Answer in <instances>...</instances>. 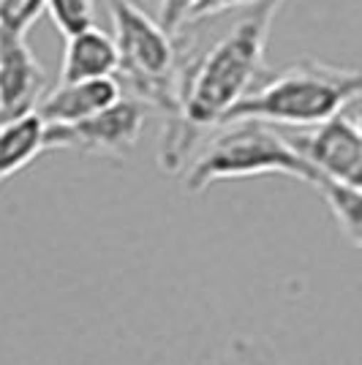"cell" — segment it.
<instances>
[{"label":"cell","instance_id":"obj_1","mask_svg":"<svg viewBox=\"0 0 362 365\" xmlns=\"http://www.w3.org/2000/svg\"><path fill=\"white\" fill-rule=\"evenodd\" d=\"M281 6L284 0H262L251 6L248 16L224 38L182 66L180 112L166 120L158 148V164L164 172L172 175L188 167L197 139L212 125H221L232 107L254 91L264 66L272 19Z\"/></svg>","mask_w":362,"mask_h":365},{"label":"cell","instance_id":"obj_2","mask_svg":"<svg viewBox=\"0 0 362 365\" xmlns=\"http://www.w3.org/2000/svg\"><path fill=\"white\" fill-rule=\"evenodd\" d=\"M362 98V71L302 61L270 76L240 98L224 123L262 120L270 125L314 128ZM221 123V125H224Z\"/></svg>","mask_w":362,"mask_h":365},{"label":"cell","instance_id":"obj_3","mask_svg":"<svg viewBox=\"0 0 362 365\" xmlns=\"http://www.w3.org/2000/svg\"><path fill=\"white\" fill-rule=\"evenodd\" d=\"M218 128L221 131L185 169V191L202 194L212 182L259 175H286L308 185L321 182V175L314 169V164L291 145V139L281 137L270 123L232 120Z\"/></svg>","mask_w":362,"mask_h":365},{"label":"cell","instance_id":"obj_4","mask_svg":"<svg viewBox=\"0 0 362 365\" xmlns=\"http://www.w3.org/2000/svg\"><path fill=\"white\" fill-rule=\"evenodd\" d=\"M112 28L120 55L118 74L136 98L161 109L166 120L180 112V71L172 33L131 0H112Z\"/></svg>","mask_w":362,"mask_h":365},{"label":"cell","instance_id":"obj_5","mask_svg":"<svg viewBox=\"0 0 362 365\" xmlns=\"http://www.w3.org/2000/svg\"><path fill=\"white\" fill-rule=\"evenodd\" d=\"M148 123V104L142 98H118L112 107L71 125H46V150H66L125 158Z\"/></svg>","mask_w":362,"mask_h":365},{"label":"cell","instance_id":"obj_6","mask_svg":"<svg viewBox=\"0 0 362 365\" xmlns=\"http://www.w3.org/2000/svg\"><path fill=\"white\" fill-rule=\"evenodd\" d=\"M289 139L314 164L321 180L362 188V134L354 118L341 112L314 125L308 134Z\"/></svg>","mask_w":362,"mask_h":365},{"label":"cell","instance_id":"obj_7","mask_svg":"<svg viewBox=\"0 0 362 365\" xmlns=\"http://www.w3.org/2000/svg\"><path fill=\"white\" fill-rule=\"evenodd\" d=\"M44 88V68L25 36L0 33V120L33 112Z\"/></svg>","mask_w":362,"mask_h":365},{"label":"cell","instance_id":"obj_8","mask_svg":"<svg viewBox=\"0 0 362 365\" xmlns=\"http://www.w3.org/2000/svg\"><path fill=\"white\" fill-rule=\"evenodd\" d=\"M120 96V82L115 76L104 79H79V82H61L55 91L36 109L46 125H71L95 112L112 107Z\"/></svg>","mask_w":362,"mask_h":365},{"label":"cell","instance_id":"obj_9","mask_svg":"<svg viewBox=\"0 0 362 365\" xmlns=\"http://www.w3.org/2000/svg\"><path fill=\"white\" fill-rule=\"evenodd\" d=\"M120 68V55L115 36H106L95 25L88 31L68 36L63 52L61 82H79V79H104L115 76Z\"/></svg>","mask_w":362,"mask_h":365},{"label":"cell","instance_id":"obj_10","mask_svg":"<svg viewBox=\"0 0 362 365\" xmlns=\"http://www.w3.org/2000/svg\"><path fill=\"white\" fill-rule=\"evenodd\" d=\"M46 150V120L33 109L0 120V185Z\"/></svg>","mask_w":362,"mask_h":365},{"label":"cell","instance_id":"obj_11","mask_svg":"<svg viewBox=\"0 0 362 365\" xmlns=\"http://www.w3.org/2000/svg\"><path fill=\"white\" fill-rule=\"evenodd\" d=\"M316 188L321 191L332 218L338 221L346 240H351L362 251V188L332 180H321Z\"/></svg>","mask_w":362,"mask_h":365},{"label":"cell","instance_id":"obj_12","mask_svg":"<svg viewBox=\"0 0 362 365\" xmlns=\"http://www.w3.org/2000/svg\"><path fill=\"white\" fill-rule=\"evenodd\" d=\"M46 11L55 28L68 38L79 31L93 28L95 19V0H46Z\"/></svg>","mask_w":362,"mask_h":365},{"label":"cell","instance_id":"obj_13","mask_svg":"<svg viewBox=\"0 0 362 365\" xmlns=\"http://www.w3.org/2000/svg\"><path fill=\"white\" fill-rule=\"evenodd\" d=\"M46 11V0H0V33L25 36Z\"/></svg>","mask_w":362,"mask_h":365},{"label":"cell","instance_id":"obj_14","mask_svg":"<svg viewBox=\"0 0 362 365\" xmlns=\"http://www.w3.org/2000/svg\"><path fill=\"white\" fill-rule=\"evenodd\" d=\"M215 365H278L272 360V354L264 351L262 344L251 341V338H237L232 341L229 351Z\"/></svg>","mask_w":362,"mask_h":365},{"label":"cell","instance_id":"obj_15","mask_svg":"<svg viewBox=\"0 0 362 365\" xmlns=\"http://www.w3.org/2000/svg\"><path fill=\"white\" fill-rule=\"evenodd\" d=\"M257 3H262V0H197V6L188 14V22H202V19H210V16L227 14L232 9H245V6L251 9Z\"/></svg>","mask_w":362,"mask_h":365},{"label":"cell","instance_id":"obj_16","mask_svg":"<svg viewBox=\"0 0 362 365\" xmlns=\"http://www.w3.org/2000/svg\"><path fill=\"white\" fill-rule=\"evenodd\" d=\"M194 6H197V0H161V6H158V22L169 33L180 31L182 22H188V14H191Z\"/></svg>","mask_w":362,"mask_h":365},{"label":"cell","instance_id":"obj_17","mask_svg":"<svg viewBox=\"0 0 362 365\" xmlns=\"http://www.w3.org/2000/svg\"><path fill=\"white\" fill-rule=\"evenodd\" d=\"M354 123H357V128H360V134H362V101H357V112H354Z\"/></svg>","mask_w":362,"mask_h":365}]
</instances>
